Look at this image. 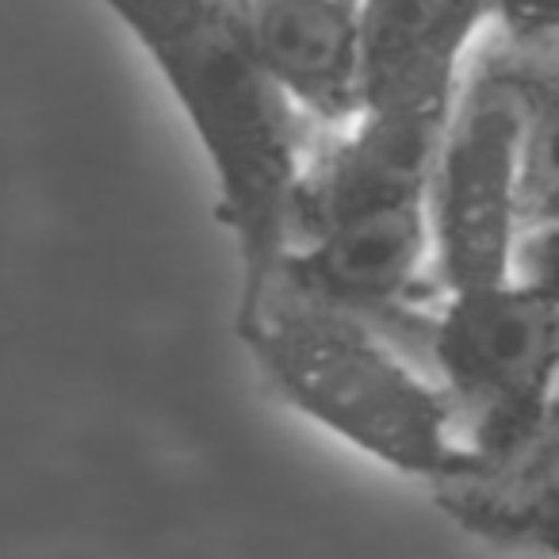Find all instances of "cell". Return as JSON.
<instances>
[{"instance_id": "cell-1", "label": "cell", "mask_w": 559, "mask_h": 559, "mask_svg": "<svg viewBox=\"0 0 559 559\" xmlns=\"http://www.w3.org/2000/svg\"><path fill=\"white\" fill-rule=\"evenodd\" d=\"M150 58L215 180L238 292L276 272L314 127L276 85L253 32V0H100Z\"/></svg>"}, {"instance_id": "cell-6", "label": "cell", "mask_w": 559, "mask_h": 559, "mask_svg": "<svg viewBox=\"0 0 559 559\" xmlns=\"http://www.w3.org/2000/svg\"><path fill=\"white\" fill-rule=\"evenodd\" d=\"M368 0H253V32L276 85L314 134H334L365 104Z\"/></svg>"}, {"instance_id": "cell-10", "label": "cell", "mask_w": 559, "mask_h": 559, "mask_svg": "<svg viewBox=\"0 0 559 559\" xmlns=\"http://www.w3.org/2000/svg\"><path fill=\"white\" fill-rule=\"evenodd\" d=\"M495 35L510 47H559V0H495Z\"/></svg>"}, {"instance_id": "cell-5", "label": "cell", "mask_w": 559, "mask_h": 559, "mask_svg": "<svg viewBox=\"0 0 559 559\" xmlns=\"http://www.w3.org/2000/svg\"><path fill=\"white\" fill-rule=\"evenodd\" d=\"M276 272L322 299L360 311L399 342L441 296L429 195L337 215L299 234Z\"/></svg>"}, {"instance_id": "cell-8", "label": "cell", "mask_w": 559, "mask_h": 559, "mask_svg": "<svg viewBox=\"0 0 559 559\" xmlns=\"http://www.w3.org/2000/svg\"><path fill=\"white\" fill-rule=\"evenodd\" d=\"M437 510L483 544L559 559V411L513 456L437 483Z\"/></svg>"}, {"instance_id": "cell-4", "label": "cell", "mask_w": 559, "mask_h": 559, "mask_svg": "<svg viewBox=\"0 0 559 559\" xmlns=\"http://www.w3.org/2000/svg\"><path fill=\"white\" fill-rule=\"evenodd\" d=\"M441 292L513 280L525 230V66L487 35L460 88L429 185Z\"/></svg>"}, {"instance_id": "cell-3", "label": "cell", "mask_w": 559, "mask_h": 559, "mask_svg": "<svg viewBox=\"0 0 559 559\" xmlns=\"http://www.w3.org/2000/svg\"><path fill=\"white\" fill-rule=\"evenodd\" d=\"M406 345L449 403L464 472L513 456L559 411V299L521 280L441 292Z\"/></svg>"}, {"instance_id": "cell-2", "label": "cell", "mask_w": 559, "mask_h": 559, "mask_svg": "<svg viewBox=\"0 0 559 559\" xmlns=\"http://www.w3.org/2000/svg\"><path fill=\"white\" fill-rule=\"evenodd\" d=\"M234 330L269 388L353 452L429 490L464 472L433 372L376 319L272 272L238 292Z\"/></svg>"}, {"instance_id": "cell-7", "label": "cell", "mask_w": 559, "mask_h": 559, "mask_svg": "<svg viewBox=\"0 0 559 559\" xmlns=\"http://www.w3.org/2000/svg\"><path fill=\"white\" fill-rule=\"evenodd\" d=\"M490 32L495 0H368L360 111L395 100H460Z\"/></svg>"}, {"instance_id": "cell-9", "label": "cell", "mask_w": 559, "mask_h": 559, "mask_svg": "<svg viewBox=\"0 0 559 559\" xmlns=\"http://www.w3.org/2000/svg\"><path fill=\"white\" fill-rule=\"evenodd\" d=\"M513 280L536 288L540 296L559 299V215L536 218L521 230L513 253Z\"/></svg>"}]
</instances>
